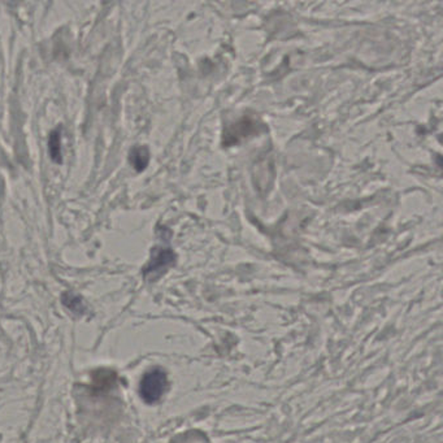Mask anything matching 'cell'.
Returning a JSON list of instances; mask_svg holds the SVG:
<instances>
[{
	"mask_svg": "<svg viewBox=\"0 0 443 443\" xmlns=\"http://www.w3.org/2000/svg\"><path fill=\"white\" fill-rule=\"evenodd\" d=\"M168 376L162 368H151L144 373L140 383V395L147 404H155L161 401L168 390Z\"/></svg>",
	"mask_w": 443,
	"mask_h": 443,
	"instance_id": "6da1fadb",
	"label": "cell"
},
{
	"mask_svg": "<svg viewBox=\"0 0 443 443\" xmlns=\"http://www.w3.org/2000/svg\"><path fill=\"white\" fill-rule=\"evenodd\" d=\"M176 262V253L171 249L158 247L152 251L150 262L143 268V276L149 281H155Z\"/></svg>",
	"mask_w": 443,
	"mask_h": 443,
	"instance_id": "7a4b0ae2",
	"label": "cell"
},
{
	"mask_svg": "<svg viewBox=\"0 0 443 443\" xmlns=\"http://www.w3.org/2000/svg\"><path fill=\"white\" fill-rule=\"evenodd\" d=\"M259 126H260V124L258 122L256 119L243 116L241 120L234 122L226 128V131L224 133V144L233 146V144L240 143L242 140H246V138L251 137L252 134L258 133Z\"/></svg>",
	"mask_w": 443,
	"mask_h": 443,
	"instance_id": "3957f363",
	"label": "cell"
},
{
	"mask_svg": "<svg viewBox=\"0 0 443 443\" xmlns=\"http://www.w3.org/2000/svg\"><path fill=\"white\" fill-rule=\"evenodd\" d=\"M95 392H110L117 383V374L111 369H98L91 374Z\"/></svg>",
	"mask_w": 443,
	"mask_h": 443,
	"instance_id": "277c9868",
	"label": "cell"
},
{
	"mask_svg": "<svg viewBox=\"0 0 443 443\" xmlns=\"http://www.w3.org/2000/svg\"><path fill=\"white\" fill-rule=\"evenodd\" d=\"M129 161L135 171H144L146 167L149 165V161H150L149 149L144 146L134 147L129 153Z\"/></svg>",
	"mask_w": 443,
	"mask_h": 443,
	"instance_id": "5b68a950",
	"label": "cell"
},
{
	"mask_svg": "<svg viewBox=\"0 0 443 443\" xmlns=\"http://www.w3.org/2000/svg\"><path fill=\"white\" fill-rule=\"evenodd\" d=\"M49 152H50L51 159L61 164L62 162V153H61V126H58L55 131L50 134L49 140Z\"/></svg>",
	"mask_w": 443,
	"mask_h": 443,
	"instance_id": "8992f818",
	"label": "cell"
},
{
	"mask_svg": "<svg viewBox=\"0 0 443 443\" xmlns=\"http://www.w3.org/2000/svg\"><path fill=\"white\" fill-rule=\"evenodd\" d=\"M62 304L71 310L72 312L76 313V315H83L86 311V307H85V303L82 301L80 295L77 294H73V292H68L65 294H62Z\"/></svg>",
	"mask_w": 443,
	"mask_h": 443,
	"instance_id": "52a82bcc",
	"label": "cell"
}]
</instances>
